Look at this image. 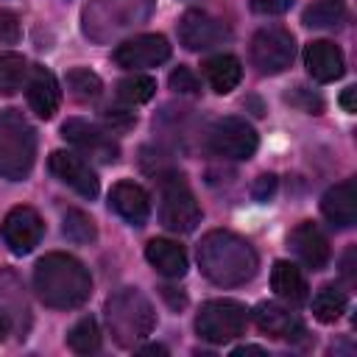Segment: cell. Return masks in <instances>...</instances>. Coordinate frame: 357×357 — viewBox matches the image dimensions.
I'll use <instances>...</instances> for the list:
<instances>
[{
  "label": "cell",
  "mask_w": 357,
  "mask_h": 357,
  "mask_svg": "<svg viewBox=\"0 0 357 357\" xmlns=\"http://www.w3.org/2000/svg\"><path fill=\"white\" fill-rule=\"evenodd\" d=\"M198 268L218 287H240L257 276L259 257L240 234L212 229L198 243Z\"/></svg>",
  "instance_id": "cell-1"
},
{
  "label": "cell",
  "mask_w": 357,
  "mask_h": 357,
  "mask_svg": "<svg viewBox=\"0 0 357 357\" xmlns=\"http://www.w3.org/2000/svg\"><path fill=\"white\" fill-rule=\"evenodd\" d=\"M33 290L45 307L73 310L81 307L92 293V276L81 259L64 251L45 254L33 268Z\"/></svg>",
  "instance_id": "cell-2"
},
{
  "label": "cell",
  "mask_w": 357,
  "mask_h": 357,
  "mask_svg": "<svg viewBox=\"0 0 357 357\" xmlns=\"http://www.w3.org/2000/svg\"><path fill=\"white\" fill-rule=\"evenodd\" d=\"M153 326H156V312L139 290L123 287L106 301V329L117 346L134 349L139 340H145L153 332Z\"/></svg>",
  "instance_id": "cell-3"
},
{
  "label": "cell",
  "mask_w": 357,
  "mask_h": 357,
  "mask_svg": "<svg viewBox=\"0 0 357 357\" xmlns=\"http://www.w3.org/2000/svg\"><path fill=\"white\" fill-rule=\"evenodd\" d=\"M153 11V0H89L84 8V33L95 42H109L137 25Z\"/></svg>",
  "instance_id": "cell-4"
},
{
  "label": "cell",
  "mask_w": 357,
  "mask_h": 357,
  "mask_svg": "<svg viewBox=\"0 0 357 357\" xmlns=\"http://www.w3.org/2000/svg\"><path fill=\"white\" fill-rule=\"evenodd\" d=\"M36 159V131L17 109L0 114V176L22 181Z\"/></svg>",
  "instance_id": "cell-5"
},
{
  "label": "cell",
  "mask_w": 357,
  "mask_h": 357,
  "mask_svg": "<svg viewBox=\"0 0 357 357\" xmlns=\"http://www.w3.org/2000/svg\"><path fill=\"white\" fill-rule=\"evenodd\" d=\"M162 201H159V220L165 229L176 234H187L201 223V206L195 201V192L190 190L187 178L181 173H162L159 176Z\"/></svg>",
  "instance_id": "cell-6"
},
{
  "label": "cell",
  "mask_w": 357,
  "mask_h": 357,
  "mask_svg": "<svg viewBox=\"0 0 357 357\" xmlns=\"http://www.w3.org/2000/svg\"><path fill=\"white\" fill-rule=\"evenodd\" d=\"M248 326V310L234 298H212L195 315V332L209 343H229Z\"/></svg>",
  "instance_id": "cell-7"
},
{
  "label": "cell",
  "mask_w": 357,
  "mask_h": 357,
  "mask_svg": "<svg viewBox=\"0 0 357 357\" xmlns=\"http://www.w3.org/2000/svg\"><path fill=\"white\" fill-rule=\"evenodd\" d=\"M248 56H251V64L262 75H276V73L287 70L290 61H293V56H296L293 33L284 31V28H279V25L259 28L254 33V39H251Z\"/></svg>",
  "instance_id": "cell-8"
},
{
  "label": "cell",
  "mask_w": 357,
  "mask_h": 357,
  "mask_svg": "<svg viewBox=\"0 0 357 357\" xmlns=\"http://www.w3.org/2000/svg\"><path fill=\"white\" fill-rule=\"evenodd\" d=\"M206 145L215 156H223V159H251L257 145H259V137L254 131V126L243 117H220L209 134H206Z\"/></svg>",
  "instance_id": "cell-9"
},
{
  "label": "cell",
  "mask_w": 357,
  "mask_h": 357,
  "mask_svg": "<svg viewBox=\"0 0 357 357\" xmlns=\"http://www.w3.org/2000/svg\"><path fill=\"white\" fill-rule=\"evenodd\" d=\"M61 134H64V139H67L70 145H75L84 156H89V159H95V162L112 165V162H117V156H120L117 139H114L106 128H100V126H95V123H89V120L70 117V120H64Z\"/></svg>",
  "instance_id": "cell-10"
},
{
  "label": "cell",
  "mask_w": 357,
  "mask_h": 357,
  "mask_svg": "<svg viewBox=\"0 0 357 357\" xmlns=\"http://www.w3.org/2000/svg\"><path fill=\"white\" fill-rule=\"evenodd\" d=\"M42 231H45V223L39 218L36 209L31 206H14L6 218H3V226H0V237L3 243L8 245L11 254H31L39 240H42Z\"/></svg>",
  "instance_id": "cell-11"
},
{
  "label": "cell",
  "mask_w": 357,
  "mask_h": 357,
  "mask_svg": "<svg viewBox=\"0 0 357 357\" xmlns=\"http://www.w3.org/2000/svg\"><path fill=\"white\" fill-rule=\"evenodd\" d=\"M117 67L137 70V67H156L170 59V42L162 33H142L134 39H126L112 53Z\"/></svg>",
  "instance_id": "cell-12"
},
{
  "label": "cell",
  "mask_w": 357,
  "mask_h": 357,
  "mask_svg": "<svg viewBox=\"0 0 357 357\" xmlns=\"http://www.w3.org/2000/svg\"><path fill=\"white\" fill-rule=\"evenodd\" d=\"M229 36V28L215 20L212 14L206 11H184V17L178 20V42L187 47V50H206V47H215L220 45L223 39Z\"/></svg>",
  "instance_id": "cell-13"
},
{
  "label": "cell",
  "mask_w": 357,
  "mask_h": 357,
  "mask_svg": "<svg viewBox=\"0 0 357 357\" xmlns=\"http://www.w3.org/2000/svg\"><path fill=\"white\" fill-rule=\"evenodd\" d=\"M50 173L64 181L67 187H73L78 195L84 198H95L100 184H98V176L95 170L89 167V162L78 153H70V151H56L50 153Z\"/></svg>",
  "instance_id": "cell-14"
},
{
  "label": "cell",
  "mask_w": 357,
  "mask_h": 357,
  "mask_svg": "<svg viewBox=\"0 0 357 357\" xmlns=\"http://www.w3.org/2000/svg\"><path fill=\"white\" fill-rule=\"evenodd\" d=\"M254 324L259 326V332H265L276 340H301L307 335L304 321L296 312H290L287 307L273 304V301H262L254 307Z\"/></svg>",
  "instance_id": "cell-15"
},
{
  "label": "cell",
  "mask_w": 357,
  "mask_h": 357,
  "mask_svg": "<svg viewBox=\"0 0 357 357\" xmlns=\"http://www.w3.org/2000/svg\"><path fill=\"white\" fill-rule=\"evenodd\" d=\"M287 243H290L293 254H296L307 268H312V271L326 268V262H329V257H332V248H329L326 234H324L312 220L298 223V226L290 231Z\"/></svg>",
  "instance_id": "cell-16"
},
{
  "label": "cell",
  "mask_w": 357,
  "mask_h": 357,
  "mask_svg": "<svg viewBox=\"0 0 357 357\" xmlns=\"http://www.w3.org/2000/svg\"><path fill=\"white\" fill-rule=\"evenodd\" d=\"M25 95H28V106L33 109L36 117L50 120L59 109L61 92H59V81L47 67H28V81H25Z\"/></svg>",
  "instance_id": "cell-17"
},
{
  "label": "cell",
  "mask_w": 357,
  "mask_h": 357,
  "mask_svg": "<svg viewBox=\"0 0 357 357\" xmlns=\"http://www.w3.org/2000/svg\"><path fill=\"white\" fill-rule=\"evenodd\" d=\"M304 67L315 81L329 84V81H337L346 73V59H343V53L335 42L315 39L304 47Z\"/></svg>",
  "instance_id": "cell-18"
},
{
  "label": "cell",
  "mask_w": 357,
  "mask_h": 357,
  "mask_svg": "<svg viewBox=\"0 0 357 357\" xmlns=\"http://www.w3.org/2000/svg\"><path fill=\"white\" fill-rule=\"evenodd\" d=\"M321 212L337 229L354 226L357 223V181L354 178H343L340 184L329 187L324 192V198H321Z\"/></svg>",
  "instance_id": "cell-19"
},
{
  "label": "cell",
  "mask_w": 357,
  "mask_h": 357,
  "mask_svg": "<svg viewBox=\"0 0 357 357\" xmlns=\"http://www.w3.org/2000/svg\"><path fill=\"white\" fill-rule=\"evenodd\" d=\"M109 206L131 226H142L151 215V198L137 181H117L109 192Z\"/></svg>",
  "instance_id": "cell-20"
},
{
  "label": "cell",
  "mask_w": 357,
  "mask_h": 357,
  "mask_svg": "<svg viewBox=\"0 0 357 357\" xmlns=\"http://www.w3.org/2000/svg\"><path fill=\"white\" fill-rule=\"evenodd\" d=\"M145 259L151 262L153 271H159L167 279H181L187 273V251L165 237H156L145 245Z\"/></svg>",
  "instance_id": "cell-21"
},
{
  "label": "cell",
  "mask_w": 357,
  "mask_h": 357,
  "mask_svg": "<svg viewBox=\"0 0 357 357\" xmlns=\"http://www.w3.org/2000/svg\"><path fill=\"white\" fill-rule=\"evenodd\" d=\"M271 287H273V293H276L282 301H287V304H293V307L304 304L307 296H310V287H307V279H304L301 268H298L296 262H287V259L273 262Z\"/></svg>",
  "instance_id": "cell-22"
},
{
  "label": "cell",
  "mask_w": 357,
  "mask_h": 357,
  "mask_svg": "<svg viewBox=\"0 0 357 357\" xmlns=\"http://www.w3.org/2000/svg\"><path fill=\"white\" fill-rule=\"evenodd\" d=\"M204 78H206V84H209L218 95H226V92H231V89L240 84V78H243V64H240V59L231 56V53H218V56H212V59L204 61Z\"/></svg>",
  "instance_id": "cell-23"
},
{
  "label": "cell",
  "mask_w": 357,
  "mask_h": 357,
  "mask_svg": "<svg viewBox=\"0 0 357 357\" xmlns=\"http://www.w3.org/2000/svg\"><path fill=\"white\" fill-rule=\"evenodd\" d=\"M346 304H349V298H346V293H343L340 287L324 284V287L315 293V298H312V315H315L321 324H335V321L346 312Z\"/></svg>",
  "instance_id": "cell-24"
},
{
  "label": "cell",
  "mask_w": 357,
  "mask_h": 357,
  "mask_svg": "<svg viewBox=\"0 0 357 357\" xmlns=\"http://www.w3.org/2000/svg\"><path fill=\"white\" fill-rule=\"evenodd\" d=\"M301 20L307 28H337L346 20V3L343 0H315L304 11Z\"/></svg>",
  "instance_id": "cell-25"
},
{
  "label": "cell",
  "mask_w": 357,
  "mask_h": 357,
  "mask_svg": "<svg viewBox=\"0 0 357 357\" xmlns=\"http://www.w3.org/2000/svg\"><path fill=\"white\" fill-rule=\"evenodd\" d=\"M67 343L75 354H95L100 349V326L92 315H84L70 332H67Z\"/></svg>",
  "instance_id": "cell-26"
},
{
  "label": "cell",
  "mask_w": 357,
  "mask_h": 357,
  "mask_svg": "<svg viewBox=\"0 0 357 357\" xmlns=\"http://www.w3.org/2000/svg\"><path fill=\"white\" fill-rule=\"evenodd\" d=\"M153 92H156V81L151 75H142V73H131V75L117 81V98L123 103H128V106L151 100Z\"/></svg>",
  "instance_id": "cell-27"
},
{
  "label": "cell",
  "mask_w": 357,
  "mask_h": 357,
  "mask_svg": "<svg viewBox=\"0 0 357 357\" xmlns=\"http://www.w3.org/2000/svg\"><path fill=\"white\" fill-rule=\"evenodd\" d=\"M67 89H70V95H73L75 100L89 103V100H98V98H100L103 84H100V78H98L95 73H89V70H84V67H75V70L67 73Z\"/></svg>",
  "instance_id": "cell-28"
},
{
  "label": "cell",
  "mask_w": 357,
  "mask_h": 357,
  "mask_svg": "<svg viewBox=\"0 0 357 357\" xmlns=\"http://www.w3.org/2000/svg\"><path fill=\"white\" fill-rule=\"evenodd\" d=\"M25 70L28 64L20 53H0V92H17L25 81Z\"/></svg>",
  "instance_id": "cell-29"
},
{
  "label": "cell",
  "mask_w": 357,
  "mask_h": 357,
  "mask_svg": "<svg viewBox=\"0 0 357 357\" xmlns=\"http://www.w3.org/2000/svg\"><path fill=\"white\" fill-rule=\"evenodd\" d=\"M61 231H64V237L73 240V243H89V240H95V234H98L92 218H89L86 212H81V209H67V212H64V226H61Z\"/></svg>",
  "instance_id": "cell-30"
},
{
  "label": "cell",
  "mask_w": 357,
  "mask_h": 357,
  "mask_svg": "<svg viewBox=\"0 0 357 357\" xmlns=\"http://www.w3.org/2000/svg\"><path fill=\"white\" fill-rule=\"evenodd\" d=\"M170 89L178 95H195L198 92V78L190 67H176L170 73Z\"/></svg>",
  "instance_id": "cell-31"
},
{
  "label": "cell",
  "mask_w": 357,
  "mask_h": 357,
  "mask_svg": "<svg viewBox=\"0 0 357 357\" xmlns=\"http://www.w3.org/2000/svg\"><path fill=\"white\" fill-rule=\"evenodd\" d=\"M20 39V20L17 14L0 8V45H14Z\"/></svg>",
  "instance_id": "cell-32"
},
{
  "label": "cell",
  "mask_w": 357,
  "mask_h": 357,
  "mask_svg": "<svg viewBox=\"0 0 357 357\" xmlns=\"http://www.w3.org/2000/svg\"><path fill=\"white\" fill-rule=\"evenodd\" d=\"M293 6V0H251V8L257 14H284Z\"/></svg>",
  "instance_id": "cell-33"
},
{
  "label": "cell",
  "mask_w": 357,
  "mask_h": 357,
  "mask_svg": "<svg viewBox=\"0 0 357 357\" xmlns=\"http://www.w3.org/2000/svg\"><path fill=\"white\" fill-rule=\"evenodd\" d=\"M103 117H106V123L114 128V126H131L137 117L131 114V112H126V109H106L103 112Z\"/></svg>",
  "instance_id": "cell-34"
},
{
  "label": "cell",
  "mask_w": 357,
  "mask_h": 357,
  "mask_svg": "<svg viewBox=\"0 0 357 357\" xmlns=\"http://www.w3.org/2000/svg\"><path fill=\"white\" fill-rule=\"evenodd\" d=\"M273 187H276V178H273V176H259V181H257V187H254V195H257L259 201H265V198L273 192Z\"/></svg>",
  "instance_id": "cell-35"
},
{
  "label": "cell",
  "mask_w": 357,
  "mask_h": 357,
  "mask_svg": "<svg viewBox=\"0 0 357 357\" xmlns=\"http://www.w3.org/2000/svg\"><path fill=\"white\" fill-rule=\"evenodd\" d=\"M11 329H14V318H11V312L6 307H0V343L11 335Z\"/></svg>",
  "instance_id": "cell-36"
},
{
  "label": "cell",
  "mask_w": 357,
  "mask_h": 357,
  "mask_svg": "<svg viewBox=\"0 0 357 357\" xmlns=\"http://www.w3.org/2000/svg\"><path fill=\"white\" fill-rule=\"evenodd\" d=\"M354 92H357V89H354V86H349V89L343 92V98H340V103H343V109H346V112H357V106H354Z\"/></svg>",
  "instance_id": "cell-37"
},
{
  "label": "cell",
  "mask_w": 357,
  "mask_h": 357,
  "mask_svg": "<svg viewBox=\"0 0 357 357\" xmlns=\"http://www.w3.org/2000/svg\"><path fill=\"white\" fill-rule=\"evenodd\" d=\"M234 354H265V349H259V346H240V349H234Z\"/></svg>",
  "instance_id": "cell-38"
}]
</instances>
